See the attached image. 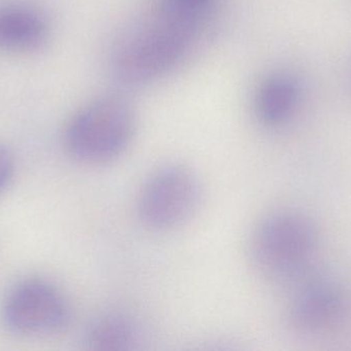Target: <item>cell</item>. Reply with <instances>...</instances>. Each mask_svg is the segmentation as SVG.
<instances>
[{"mask_svg":"<svg viewBox=\"0 0 351 351\" xmlns=\"http://www.w3.org/2000/svg\"><path fill=\"white\" fill-rule=\"evenodd\" d=\"M221 0H156L154 8L202 33L218 10Z\"/></svg>","mask_w":351,"mask_h":351,"instance_id":"cell-10","label":"cell"},{"mask_svg":"<svg viewBox=\"0 0 351 351\" xmlns=\"http://www.w3.org/2000/svg\"><path fill=\"white\" fill-rule=\"evenodd\" d=\"M199 179L189 167H160L146 179L137 199V212L144 226L158 232L175 230L189 222L202 200Z\"/></svg>","mask_w":351,"mask_h":351,"instance_id":"cell-4","label":"cell"},{"mask_svg":"<svg viewBox=\"0 0 351 351\" xmlns=\"http://www.w3.org/2000/svg\"><path fill=\"white\" fill-rule=\"evenodd\" d=\"M287 317L290 327L300 335H328L350 321L351 297L333 280H313L297 291Z\"/></svg>","mask_w":351,"mask_h":351,"instance_id":"cell-6","label":"cell"},{"mask_svg":"<svg viewBox=\"0 0 351 351\" xmlns=\"http://www.w3.org/2000/svg\"><path fill=\"white\" fill-rule=\"evenodd\" d=\"M14 173V155L8 146L0 144V196L8 189Z\"/></svg>","mask_w":351,"mask_h":351,"instance_id":"cell-11","label":"cell"},{"mask_svg":"<svg viewBox=\"0 0 351 351\" xmlns=\"http://www.w3.org/2000/svg\"><path fill=\"white\" fill-rule=\"evenodd\" d=\"M84 341L92 350H135L143 343V332L131 315L110 311L99 315L90 324Z\"/></svg>","mask_w":351,"mask_h":351,"instance_id":"cell-9","label":"cell"},{"mask_svg":"<svg viewBox=\"0 0 351 351\" xmlns=\"http://www.w3.org/2000/svg\"><path fill=\"white\" fill-rule=\"evenodd\" d=\"M71 319L65 295L43 278H25L14 284L2 299L0 319L10 333L43 337L63 331Z\"/></svg>","mask_w":351,"mask_h":351,"instance_id":"cell-5","label":"cell"},{"mask_svg":"<svg viewBox=\"0 0 351 351\" xmlns=\"http://www.w3.org/2000/svg\"><path fill=\"white\" fill-rule=\"evenodd\" d=\"M198 35L154 8L115 39L109 56L111 73L132 88L158 82L185 59Z\"/></svg>","mask_w":351,"mask_h":351,"instance_id":"cell-1","label":"cell"},{"mask_svg":"<svg viewBox=\"0 0 351 351\" xmlns=\"http://www.w3.org/2000/svg\"><path fill=\"white\" fill-rule=\"evenodd\" d=\"M300 87L288 72L276 71L258 84L254 96V109L260 123L268 128L286 125L298 106Z\"/></svg>","mask_w":351,"mask_h":351,"instance_id":"cell-8","label":"cell"},{"mask_svg":"<svg viewBox=\"0 0 351 351\" xmlns=\"http://www.w3.org/2000/svg\"><path fill=\"white\" fill-rule=\"evenodd\" d=\"M137 115L121 95H103L78 109L66 125L64 144L72 158L86 165L108 164L133 142Z\"/></svg>","mask_w":351,"mask_h":351,"instance_id":"cell-3","label":"cell"},{"mask_svg":"<svg viewBox=\"0 0 351 351\" xmlns=\"http://www.w3.org/2000/svg\"><path fill=\"white\" fill-rule=\"evenodd\" d=\"M319 233L313 220L294 210H276L264 216L251 238V259L270 282H290L301 278L319 251Z\"/></svg>","mask_w":351,"mask_h":351,"instance_id":"cell-2","label":"cell"},{"mask_svg":"<svg viewBox=\"0 0 351 351\" xmlns=\"http://www.w3.org/2000/svg\"><path fill=\"white\" fill-rule=\"evenodd\" d=\"M51 26L41 12L23 5L0 8V49L34 53L49 43Z\"/></svg>","mask_w":351,"mask_h":351,"instance_id":"cell-7","label":"cell"}]
</instances>
